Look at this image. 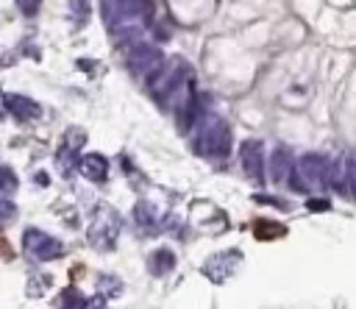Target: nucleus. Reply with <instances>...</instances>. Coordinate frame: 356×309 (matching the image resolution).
I'll return each instance as SVG.
<instances>
[{
	"label": "nucleus",
	"mask_w": 356,
	"mask_h": 309,
	"mask_svg": "<svg viewBox=\"0 0 356 309\" xmlns=\"http://www.w3.org/2000/svg\"><path fill=\"white\" fill-rule=\"evenodd\" d=\"M195 89V72H192V67L184 61V58H170V61H164L161 67H159V72L150 78V92H153V97L161 103V106H170V103H175L178 106V100L184 97V95H189Z\"/></svg>",
	"instance_id": "f257e3e1"
},
{
	"label": "nucleus",
	"mask_w": 356,
	"mask_h": 309,
	"mask_svg": "<svg viewBox=\"0 0 356 309\" xmlns=\"http://www.w3.org/2000/svg\"><path fill=\"white\" fill-rule=\"evenodd\" d=\"M197 122H200V128L192 142V150L203 159H225L231 153V128L225 125V120L209 114Z\"/></svg>",
	"instance_id": "f03ea898"
},
{
	"label": "nucleus",
	"mask_w": 356,
	"mask_h": 309,
	"mask_svg": "<svg viewBox=\"0 0 356 309\" xmlns=\"http://www.w3.org/2000/svg\"><path fill=\"white\" fill-rule=\"evenodd\" d=\"M103 17L114 25H147L153 19V0H103Z\"/></svg>",
	"instance_id": "7ed1b4c3"
},
{
	"label": "nucleus",
	"mask_w": 356,
	"mask_h": 309,
	"mask_svg": "<svg viewBox=\"0 0 356 309\" xmlns=\"http://www.w3.org/2000/svg\"><path fill=\"white\" fill-rule=\"evenodd\" d=\"M325 170H328V159L320 153H303L298 159V164H292L289 173V187L295 192H309V189H320L325 187Z\"/></svg>",
	"instance_id": "20e7f679"
},
{
	"label": "nucleus",
	"mask_w": 356,
	"mask_h": 309,
	"mask_svg": "<svg viewBox=\"0 0 356 309\" xmlns=\"http://www.w3.org/2000/svg\"><path fill=\"white\" fill-rule=\"evenodd\" d=\"M120 228H122V220L120 214L111 209V206H97L95 214H92V223H89V245L97 248V251H111L117 245V237H120Z\"/></svg>",
	"instance_id": "39448f33"
},
{
	"label": "nucleus",
	"mask_w": 356,
	"mask_h": 309,
	"mask_svg": "<svg viewBox=\"0 0 356 309\" xmlns=\"http://www.w3.org/2000/svg\"><path fill=\"white\" fill-rule=\"evenodd\" d=\"M161 64H164V56L156 45L142 42V39H134L131 45H125V67L131 70V75L150 81Z\"/></svg>",
	"instance_id": "423d86ee"
},
{
	"label": "nucleus",
	"mask_w": 356,
	"mask_h": 309,
	"mask_svg": "<svg viewBox=\"0 0 356 309\" xmlns=\"http://www.w3.org/2000/svg\"><path fill=\"white\" fill-rule=\"evenodd\" d=\"M22 248H25V253H28L31 259H36V262H53V259L64 256V245H61L56 237H50L47 231H42V228H25V234H22Z\"/></svg>",
	"instance_id": "0eeeda50"
},
{
	"label": "nucleus",
	"mask_w": 356,
	"mask_h": 309,
	"mask_svg": "<svg viewBox=\"0 0 356 309\" xmlns=\"http://www.w3.org/2000/svg\"><path fill=\"white\" fill-rule=\"evenodd\" d=\"M242 264V251H236V248H228V251H220V253H214L203 267H200V273L209 278V281H214V284H220V281H225L228 276H234L236 273V267Z\"/></svg>",
	"instance_id": "6e6552de"
},
{
	"label": "nucleus",
	"mask_w": 356,
	"mask_h": 309,
	"mask_svg": "<svg viewBox=\"0 0 356 309\" xmlns=\"http://www.w3.org/2000/svg\"><path fill=\"white\" fill-rule=\"evenodd\" d=\"M83 142H86V131L83 128H67L64 131V139H61V148L56 150V161H58V170L64 173V175H70L72 173V167L78 164V150L83 148Z\"/></svg>",
	"instance_id": "1a4fd4ad"
},
{
	"label": "nucleus",
	"mask_w": 356,
	"mask_h": 309,
	"mask_svg": "<svg viewBox=\"0 0 356 309\" xmlns=\"http://www.w3.org/2000/svg\"><path fill=\"white\" fill-rule=\"evenodd\" d=\"M239 161H242V173L261 184L264 181V145L259 139H245L239 145Z\"/></svg>",
	"instance_id": "9d476101"
},
{
	"label": "nucleus",
	"mask_w": 356,
	"mask_h": 309,
	"mask_svg": "<svg viewBox=\"0 0 356 309\" xmlns=\"http://www.w3.org/2000/svg\"><path fill=\"white\" fill-rule=\"evenodd\" d=\"M267 170H270V178L275 184H284L289 178V173H292V150L286 145H275L273 153H270Z\"/></svg>",
	"instance_id": "9b49d317"
},
{
	"label": "nucleus",
	"mask_w": 356,
	"mask_h": 309,
	"mask_svg": "<svg viewBox=\"0 0 356 309\" xmlns=\"http://www.w3.org/2000/svg\"><path fill=\"white\" fill-rule=\"evenodd\" d=\"M78 173L83 175V178H89V181H106L108 178V159L103 156V153H83L81 159H78Z\"/></svg>",
	"instance_id": "f8f14e48"
},
{
	"label": "nucleus",
	"mask_w": 356,
	"mask_h": 309,
	"mask_svg": "<svg viewBox=\"0 0 356 309\" xmlns=\"http://www.w3.org/2000/svg\"><path fill=\"white\" fill-rule=\"evenodd\" d=\"M6 109H8L19 122L36 120V117L42 114V106H39L33 97H25V95H6Z\"/></svg>",
	"instance_id": "ddd939ff"
},
{
	"label": "nucleus",
	"mask_w": 356,
	"mask_h": 309,
	"mask_svg": "<svg viewBox=\"0 0 356 309\" xmlns=\"http://www.w3.org/2000/svg\"><path fill=\"white\" fill-rule=\"evenodd\" d=\"M250 228H253V237L259 239V242H270V239H281L284 234H286V225L284 223H275V220H264V217H259V220H253L250 223Z\"/></svg>",
	"instance_id": "4468645a"
},
{
	"label": "nucleus",
	"mask_w": 356,
	"mask_h": 309,
	"mask_svg": "<svg viewBox=\"0 0 356 309\" xmlns=\"http://www.w3.org/2000/svg\"><path fill=\"white\" fill-rule=\"evenodd\" d=\"M339 173H342V195L356 200V150L345 156V161L339 164Z\"/></svg>",
	"instance_id": "2eb2a0df"
},
{
	"label": "nucleus",
	"mask_w": 356,
	"mask_h": 309,
	"mask_svg": "<svg viewBox=\"0 0 356 309\" xmlns=\"http://www.w3.org/2000/svg\"><path fill=\"white\" fill-rule=\"evenodd\" d=\"M147 267H150L153 276H167V273L175 267V253H172L170 248H159V251L150 253Z\"/></svg>",
	"instance_id": "dca6fc26"
},
{
	"label": "nucleus",
	"mask_w": 356,
	"mask_h": 309,
	"mask_svg": "<svg viewBox=\"0 0 356 309\" xmlns=\"http://www.w3.org/2000/svg\"><path fill=\"white\" fill-rule=\"evenodd\" d=\"M134 220H136V225L145 228L147 234H153V228H159V223H156V209H153L150 203H145V200H139V203L134 206Z\"/></svg>",
	"instance_id": "f3484780"
},
{
	"label": "nucleus",
	"mask_w": 356,
	"mask_h": 309,
	"mask_svg": "<svg viewBox=\"0 0 356 309\" xmlns=\"http://www.w3.org/2000/svg\"><path fill=\"white\" fill-rule=\"evenodd\" d=\"M19 187V178H17V173L8 167V164H0V195H6V192H14Z\"/></svg>",
	"instance_id": "a211bd4d"
},
{
	"label": "nucleus",
	"mask_w": 356,
	"mask_h": 309,
	"mask_svg": "<svg viewBox=\"0 0 356 309\" xmlns=\"http://www.w3.org/2000/svg\"><path fill=\"white\" fill-rule=\"evenodd\" d=\"M70 17L78 25H83L89 19V0H70Z\"/></svg>",
	"instance_id": "6ab92c4d"
},
{
	"label": "nucleus",
	"mask_w": 356,
	"mask_h": 309,
	"mask_svg": "<svg viewBox=\"0 0 356 309\" xmlns=\"http://www.w3.org/2000/svg\"><path fill=\"white\" fill-rule=\"evenodd\" d=\"M253 203H261V206H275L281 212H289V203L284 198H275V195H253Z\"/></svg>",
	"instance_id": "aec40b11"
},
{
	"label": "nucleus",
	"mask_w": 356,
	"mask_h": 309,
	"mask_svg": "<svg viewBox=\"0 0 356 309\" xmlns=\"http://www.w3.org/2000/svg\"><path fill=\"white\" fill-rule=\"evenodd\" d=\"M58 306H86V301L78 290H64L61 298H58Z\"/></svg>",
	"instance_id": "412c9836"
},
{
	"label": "nucleus",
	"mask_w": 356,
	"mask_h": 309,
	"mask_svg": "<svg viewBox=\"0 0 356 309\" xmlns=\"http://www.w3.org/2000/svg\"><path fill=\"white\" fill-rule=\"evenodd\" d=\"M14 217H17V206L11 200H0V228L8 225Z\"/></svg>",
	"instance_id": "4be33fe9"
},
{
	"label": "nucleus",
	"mask_w": 356,
	"mask_h": 309,
	"mask_svg": "<svg viewBox=\"0 0 356 309\" xmlns=\"http://www.w3.org/2000/svg\"><path fill=\"white\" fill-rule=\"evenodd\" d=\"M14 3H17V8L25 17H36L39 14V6H42V0H14Z\"/></svg>",
	"instance_id": "5701e85b"
},
{
	"label": "nucleus",
	"mask_w": 356,
	"mask_h": 309,
	"mask_svg": "<svg viewBox=\"0 0 356 309\" xmlns=\"http://www.w3.org/2000/svg\"><path fill=\"white\" fill-rule=\"evenodd\" d=\"M306 209L314 212V214H323V212L331 209V203H328V198H309V200H306Z\"/></svg>",
	"instance_id": "b1692460"
}]
</instances>
